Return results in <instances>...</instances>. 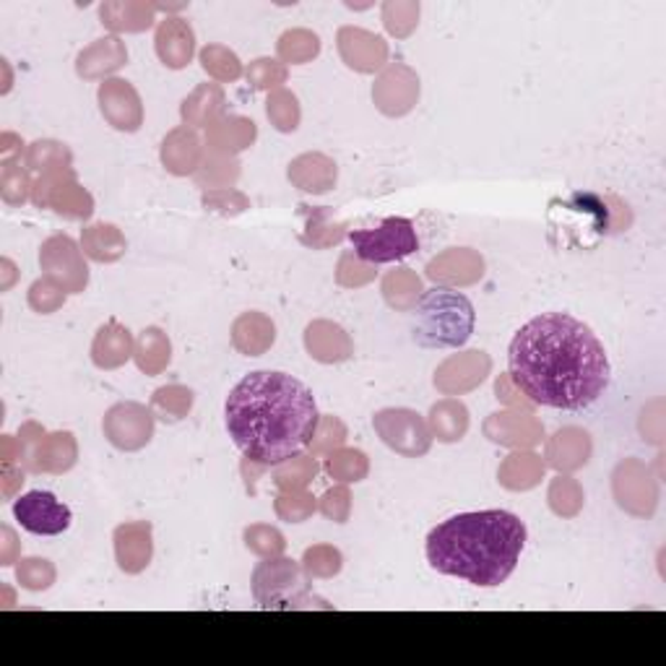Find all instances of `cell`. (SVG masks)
Masks as SVG:
<instances>
[{
  "label": "cell",
  "mask_w": 666,
  "mask_h": 666,
  "mask_svg": "<svg viewBox=\"0 0 666 666\" xmlns=\"http://www.w3.org/2000/svg\"><path fill=\"white\" fill-rule=\"evenodd\" d=\"M45 276L63 286L68 294H81L89 286V266L81 245L68 235H52L40 247Z\"/></svg>",
  "instance_id": "9c48e42d"
},
{
  "label": "cell",
  "mask_w": 666,
  "mask_h": 666,
  "mask_svg": "<svg viewBox=\"0 0 666 666\" xmlns=\"http://www.w3.org/2000/svg\"><path fill=\"white\" fill-rule=\"evenodd\" d=\"M243 539H245V547L251 549L253 555L263 557V560H266V557H282L286 549L284 533L278 531L276 526H268V523L247 526Z\"/></svg>",
  "instance_id": "816d5d0a"
},
{
  "label": "cell",
  "mask_w": 666,
  "mask_h": 666,
  "mask_svg": "<svg viewBox=\"0 0 666 666\" xmlns=\"http://www.w3.org/2000/svg\"><path fill=\"white\" fill-rule=\"evenodd\" d=\"M378 268L373 263L362 261L358 253H344L339 258L336 266V284L346 286V290H358V286H365L370 282H375Z\"/></svg>",
  "instance_id": "6f0895ef"
},
{
  "label": "cell",
  "mask_w": 666,
  "mask_h": 666,
  "mask_svg": "<svg viewBox=\"0 0 666 666\" xmlns=\"http://www.w3.org/2000/svg\"><path fill=\"white\" fill-rule=\"evenodd\" d=\"M193 401H196V393L188 385H165V389L154 391L151 412L161 422H180L190 414Z\"/></svg>",
  "instance_id": "b9f144b4"
},
{
  "label": "cell",
  "mask_w": 666,
  "mask_h": 666,
  "mask_svg": "<svg viewBox=\"0 0 666 666\" xmlns=\"http://www.w3.org/2000/svg\"><path fill=\"white\" fill-rule=\"evenodd\" d=\"M266 115L278 134H294L300 128L302 120V110H300V99L294 97V91L290 89H276L268 91L266 97Z\"/></svg>",
  "instance_id": "7dc6e473"
},
{
  "label": "cell",
  "mask_w": 666,
  "mask_h": 666,
  "mask_svg": "<svg viewBox=\"0 0 666 666\" xmlns=\"http://www.w3.org/2000/svg\"><path fill=\"white\" fill-rule=\"evenodd\" d=\"M25 165L29 167V173H37V175L58 173V169H71L74 151L68 149L66 144L52 141V138H40V141L27 146Z\"/></svg>",
  "instance_id": "74e56055"
},
{
  "label": "cell",
  "mask_w": 666,
  "mask_h": 666,
  "mask_svg": "<svg viewBox=\"0 0 666 666\" xmlns=\"http://www.w3.org/2000/svg\"><path fill=\"white\" fill-rule=\"evenodd\" d=\"M422 292V278L412 268L399 266L383 276V297L393 310H401V313L414 310Z\"/></svg>",
  "instance_id": "d590c367"
},
{
  "label": "cell",
  "mask_w": 666,
  "mask_h": 666,
  "mask_svg": "<svg viewBox=\"0 0 666 666\" xmlns=\"http://www.w3.org/2000/svg\"><path fill=\"white\" fill-rule=\"evenodd\" d=\"M302 562L290 557H266L255 565L251 588L261 609H333L313 594V584Z\"/></svg>",
  "instance_id": "5b68a950"
},
{
  "label": "cell",
  "mask_w": 666,
  "mask_h": 666,
  "mask_svg": "<svg viewBox=\"0 0 666 666\" xmlns=\"http://www.w3.org/2000/svg\"><path fill=\"white\" fill-rule=\"evenodd\" d=\"M317 510L333 523H346L352 516V492L346 484L331 487L323 492V498L317 500Z\"/></svg>",
  "instance_id": "91938a15"
},
{
  "label": "cell",
  "mask_w": 666,
  "mask_h": 666,
  "mask_svg": "<svg viewBox=\"0 0 666 666\" xmlns=\"http://www.w3.org/2000/svg\"><path fill=\"white\" fill-rule=\"evenodd\" d=\"M547 500L552 513L560 518H576L584 510V490H580L578 479H572L570 474H557L549 482Z\"/></svg>",
  "instance_id": "c3c4849f"
},
{
  "label": "cell",
  "mask_w": 666,
  "mask_h": 666,
  "mask_svg": "<svg viewBox=\"0 0 666 666\" xmlns=\"http://www.w3.org/2000/svg\"><path fill=\"white\" fill-rule=\"evenodd\" d=\"M81 251L95 263H118L128 251V239L110 222H97L81 229Z\"/></svg>",
  "instance_id": "4dcf8cb0"
},
{
  "label": "cell",
  "mask_w": 666,
  "mask_h": 666,
  "mask_svg": "<svg viewBox=\"0 0 666 666\" xmlns=\"http://www.w3.org/2000/svg\"><path fill=\"white\" fill-rule=\"evenodd\" d=\"M492 373V360L487 352L471 350L463 354H453L443 365L435 370V389L443 396H461L479 389L487 381V375Z\"/></svg>",
  "instance_id": "2e32d148"
},
{
  "label": "cell",
  "mask_w": 666,
  "mask_h": 666,
  "mask_svg": "<svg viewBox=\"0 0 666 666\" xmlns=\"http://www.w3.org/2000/svg\"><path fill=\"white\" fill-rule=\"evenodd\" d=\"M227 115V95L219 84H198L180 105V118L188 128H208Z\"/></svg>",
  "instance_id": "f546056e"
},
{
  "label": "cell",
  "mask_w": 666,
  "mask_h": 666,
  "mask_svg": "<svg viewBox=\"0 0 666 666\" xmlns=\"http://www.w3.org/2000/svg\"><path fill=\"white\" fill-rule=\"evenodd\" d=\"M13 516L21 529L35 537H58L71 529L74 513L66 502H60L52 492L32 490L13 502Z\"/></svg>",
  "instance_id": "4fadbf2b"
},
{
  "label": "cell",
  "mask_w": 666,
  "mask_h": 666,
  "mask_svg": "<svg viewBox=\"0 0 666 666\" xmlns=\"http://www.w3.org/2000/svg\"><path fill=\"white\" fill-rule=\"evenodd\" d=\"M594 443L591 435L580 428H562L557 430L545 445V463L552 467L560 474H572V471L584 469L591 459Z\"/></svg>",
  "instance_id": "7402d4cb"
},
{
  "label": "cell",
  "mask_w": 666,
  "mask_h": 666,
  "mask_svg": "<svg viewBox=\"0 0 666 666\" xmlns=\"http://www.w3.org/2000/svg\"><path fill=\"white\" fill-rule=\"evenodd\" d=\"M510 381L533 404L578 412L609 389V358L596 333L568 313H547L521 325L508 350Z\"/></svg>",
  "instance_id": "6da1fadb"
},
{
  "label": "cell",
  "mask_w": 666,
  "mask_h": 666,
  "mask_svg": "<svg viewBox=\"0 0 666 666\" xmlns=\"http://www.w3.org/2000/svg\"><path fill=\"white\" fill-rule=\"evenodd\" d=\"M611 492L617 506L635 518H650L658 506V482L646 463L625 459L611 474Z\"/></svg>",
  "instance_id": "30bf717a"
},
{
  "label": "cell",
  "mask_w": 666,
  "mask_h": 666,
  "mask_svg": "<svg viewBox=\"0 0 666 666\" xmlns=\"http://www.w3.org/2000/svg\"><path fill=\"white\" fill-rule=\"evenodd\" d=\"M243 165L235 157H222V154H206L204 165L196 175V185L204 190H219V188H232L239 180V169Z\"/></svg>",
  "instance_id": "ee69618b"
},
{
  "label": "cell",
  "mask_w": 666,
  "mask_h": 666,
  "mask_svg": "<svg viewBox=\"0 0 666 666\" xmlns=\"http://www.w3.org/2000/svg\"><path fill=\"white\" fill-rule=\"evenodd\" d=\"M35 180L29 175V167L21 165V159L11 157L3 159L0 165V198L9 206H25L27 200H32Z\"/></svg>",
  "instance_id": "60d3db41"
},
{
  "label": "cell",
  "mask_w": 666,
  "mask_h": 666,
  "mask_svg": "<svg viewBox=\"0 0 666 666\" xmlns=\"http://www.w3.org/2000/svg\"><path fill=\"white\" fill-rule=\"evenodd\" d=\"M154 48L161 63L173 71L190 66L196 58V32H193L190 21L180 17H167L157 25V35H154Z\"/></svg>",
  "instance_id": "d6986e66"
},
{
  "label": "cell",
  "mask_w": 666,
  "mask_h": 666,
  "mask_svg": "<svg viewBox=\"0 0 666 666\" xmlns=\"http://www.w3.org/2000/svg\"><path fill=\"white\" fill-rule=\"evenodd\" d=\"M469 424V409L461 401L443 399L430 409L428 428L432 432V440L438 438L440 443H459V440L467 438Z\"/></svg>",
  "instance_id": "e575fe53"
},
{
  "label": "cell",
  "mask_w": 666,
  "mask_h": 666,
  "mask_svg": "<svg viewBox=\"0 0 666 666\" xmlns=\"http://www.w3.org/2000/svg\"><path fill=\"white\" fill-rule=\"evenodd\" d=\"M378 438L391 448L393 453L407 459H422L432 448V432L428 420L414 409H381L373 417Z\"/></svg>",
  "instance_id": "ba28073f"
},
{
  "label": "cell",
  "mask_w": 666,
  "mask_h": 666,
  "mask_svg": "<svg viewBox=\"0 0 666 666\" xmlns=\"http://www.w3.org/2000/svg\"><path fill=\"white\" fill-rule=\"evenodd\" d=\"M346 237H350L354 253L373 266L404 261L420 251L414 224L404 216H391V219L378 224L375 229H354Z\"/></svg>",
  "instance_id": "8992f818"
},
{
  "label": "cell",
  "mask_w": 666,
  "mask_h": 666,
  "mask_svg": "<svg viewBox=\"0 0 666 666\" xmlns=\"http://www.w3.org/2000/svg\"><path fill=\"white\" fill-rule=\"evenodd\" d=\"M134 333L112 317V321H107L102 329L95 333V342H91V362H95L99 370H118L126 365L128 360H134Z\"/></svg>",
  "instance_id": "4316f807"
},
{
  "label": "cell",
  "mask_w": 666,
  "mask_h": 666,
  "mask_svg": "<svg viewBox=\"0 0 666 666\" xmlns=\"http://www.w3.org/2000/svg\"><path fill=\"white\" fill-rule=\"evenodd\" d=\"M317 477V461L313 453H297L292 459L276 463L274 484L278 490H307Z\"/></svg>",
  "instance_id": "f6af8a7d"
},
{
  "label": "cell",
  "mask_w": 666,
  "mask_h": 666,
  "mask_svg": "<svg viewBox=\"0 0 666 666\" xmlns=\"http://www.w3.org/2000/svg\"><path fill=\"white\" fill-rule=\"evenodd\" d=\"M286 177L294 188L302 193H313V196H323L329 193L339 180V167L329 154L321 151H307L300 154L290 161V169H286Z\"/></svg>",
  "instance_id": "d4e9b609"
},
{
  "label": "cell",
  "mask_w": 666,
  "mask_h": 666,
  "mask_svg": "<svg viewBox=\"0 0 666 666\" xmlns=\"http://www.w3.org/2000/svg\"><path fill=\"white\" fill-rule=\"evenodd\" d=\"M339 56L346 68L358 74H378L389 66V42L381 35L368 32L362 27H342L336 35Z\"/></svg>",
  "instance_id": "9a60e30c"
},
{
  "label": "cell",
  "mask_w": 666,
  "mask_h": 666,
  "mask_svg": "<svg viewBox=\"0 0 666 666\" xmlns=\"http://www.w3.org/2000/svg\"><path fill=\"white\" fill-rule=\"evenodd\" d=\"M276 342V325L266 313L251 310L235 317L232 323V346L245 358H261Z\"/></svg>",
  "instance_id": "f1b7e54d"
},
{
  "label": "cell",
  "mask_w": 666,
  "mask_h": 666,
  "mask_svg": "<svg viewBox=\"0 0 666 666\" xmlns=\"http://www.w3.org/2000/svg\"><path fill=\"white\" fill-rule=\"evenodd\" d=\"M99 112L107 126L120 134H136L144 126V102L136 87L126 79H107L97 91Z\"/></svg>",
  "instance_id": "5bb4252c"
},
{
  "label": "cell",
  "mask_w": 666,
  "mask_h": 666,
  "mask_svg": "<svg viewBox=\"0 0 666 666\" xmlns=\"http://www.w3.org/2000/svg\"><path fill=\"white\" fill-rule=\"evenodd\" d=\"M159 157L169 175H175V177L196 175L206 159V144L200 141L198 130L180 126V128L169 130V134L165 136Z\"/></svg>",
  "instance_id": "ac0fdd59"
},
{
  "label": "cell",
  "mask_w": 666,
  "mask_h": 666,
  "mask_svg": "<svg viewBox=\"0 0 666 666\" xmlns=\"http://www.w3.org/2000/svg\"><path fill=\"white\" fill-rule=\"evenodd\" d=\"M526 547V523L508 510H479L443 521L428 537V560L443 576L494 588L513 576Z\"/></svg>",
  "instance_id": "3957f363"
},
{
  "label": "cell",
  "mask_w": 666,
  "mask_h": 666,
  "mask_svg": "<svg viewBox=\"0 0 666 666\" xmlns=\"http://www.w3.org/2000/svg\"><path fill=\"white\" fill-rule=\"evenodd\" d=\"M381 17L385 32L396 40H407L420 27V3L417 0H385Z\"/></svg>",
  "instance_id": "bcb514c9"
},
{
  "label": "cell",
  "mask_w": 666,
  "mask_h": 666,
  "mask_svg": "<svg viewBox=\"0 0 666 666\" xmlns=\"http://www.w3.org/2000/svg\"><path fill=\"white\" fill-rule=\"evenodd\" d=\"M154 417L151 407L138 404V401H120L107 409L102 430L105 438L123 453H136L151 443L154 438Z\"/></svg>",
  "instance_id": "8fae6325"
},
{
  "label": "cell",
  "mask_w": 666,
  "mask_h": 666,
  "mask_svg": "<svg viewBox=\"0 0 666 666\" xmlns=\"http://www.w3.org/2000/svg\"><path fill=\"white\" fill-rule=\"evenodd\" d=\"M3 494L6 498H11L13 490H17V484H25V469H17L13 463H3Z\"/></svg>",
  "instance_id": "6125c7cd"
},
{
  "label": "cell",
  "mask_w": 666,
  "mask_h": 666,
  "mask_svg": "<svg viewBox=\"0 0 666 666\" xmlns=\"http://www.w3.org/2000/svg\"><path fill=\"white\" fill-rule=\"evenodd\" d=\"M346 438H350V432H346V424L339 420V417L325 414V417H321V422H317V430H315L313 440H310V453H313V456H329L333 451H339V448H344Z\"/></svg>",
  "instance_id": "db71d44e"
},
{
  "label": "cell",
  "mask_w": 666,
  "mask_h": 666,
  "mask_svg": "<svg viewBox=\"0 0 666 666\" xmlns=\"http://www.w3.org/2000/svg\"><path fill=\"white\" fill-rule=\"evenodd\" d=\"M302 568H305L310 578L329 580L342 572L344 557L336 547L331 545H313L305 549V555H302Z\"/></svg>",
  "instance_id": "f907efd6"
},
{
  "label": "cell",
  "mask_w": 666,
  "mask_h": 666,
  "mask_svg": "<svg viewBox=\"0 0 666 666\" xmlns=\"http://www.w3.org/2000/svg\"><path fill=\"white\" fill-rule=\"evenodd\" d=\"M134 362L136 368L149 378L165 373L169 362H173V342H169L167 333L157 329V325H149V329L138 333Z\"/></svg>",
  "instance_id": "d6a6232c"
},
{
  "label": "cell",
  "mask_w": 666,
  "mask_h": 666,
  "mask_svg": "<svg viewBox=\"0 0 666 666\" xmlns=\"http://www.w3.org/2000/svg\"><path fill=\"white\" fill-rule=\"evenodd\" d=\"M206 212H216L222 216H239L251 208V198L235 188H219V190H204L200 196Z\"/></svg>",
  "instance_id": "680465c9"
},
{
  "label": "cell",
  "mask_w": 666,
  "mask_h": 666,
  "mask_svg": "<svg viewBox=\"0 0 666 666\" xmlns=\"http://www.w3.org/2000/svg\"><path fill=\"white\" fill-rule=\"evenodd\" d=\"M79 461V443L74 432H48L37 451V474L60 477L71 471Z\"/></svg>",
  "instance_id": "1f68e13d"
},
{
  "label": "cell",
  "mask_w": 666,
  "mask_h": 666,
  "mask_svg": "<svg viewBox=\"0 0 666 666\" xmlns=\"http://www.w3.org/2000/svg\"><path fill=\"white\" fill-rule=\"evenodd\" d=\"M484 435L508 448H533L545 438V428L526 412H500L484 422Z\"/></svg>",
  "instance_id": "cb8c5ba5"
},
{
  "label": "cell",
  "mask_w": 666,
  "mask_h": 666,
  "mask_svg": "<svg viewBox=\"0 0 666 666\" xmlns=\"http://www.w3.org/2000/svg\"><path fill=\"white\" fill-rule=\"evenodd\" d=\"M48 435L37 422L21 424L19 430V463L29 474H37V451H40L42 438Z\"/></svg>",
  "instance_id": "94428289"
},
{
  "label": "cell",
  "mask_w": 666,
  "mask_h": 666,
  "mask_svg": "<svg viewBox=\"0 0 666 666\" xmlns=\"http://www.w3.org/2000/svg\"><path fill=\"white\" fill-rule=\"evenodd\" d=\"M66 297H68V292L63 290V286L56 284L48 276L37 278V282L29 286V307L40 315L58 313V310L66 305Z\"/></svg>",
  "instance_id": "9f6ffc18"
},
{
  "label": "cell",
  "mask_w": 666,
  "mask_h": 666,
  "mask_svg": "<svg viewBox=\"0 0 666 666\" xmlns=\"http://www.w3.org/2000/svg\"><path fill=\"white\" fill-rule=\"evenodd\" d=\"M115 560L118 568L128 576H138L151 565L154 557V529L149 521L123 523L112 533Z\"/></svg>",
  "instance_id": "e0dca14e"
},
{
  "label": "cell",
  "mask_w": 666,
  "mask_h": 666,
  "mask_svg": "<svg viewBox=\"0 0 666 666\" xmlns=\"http://www.w3.org/2000/svg\"><path fill=\"white\" fill-rule=\"evenodd\" d=\"M484 274V261L477 251L469 247H453V251L440 253L438 258L428 263V278L440 286H469L477 284Z\"/></svg>",
  "instance_id": "44dd1931"
},
{
  "label": "cell",
  "mask_w": 666,
  "mask_h": 666,
  "mask_svg": "<svg viewBox=\"0 0 666 666\" xmlns=\"http://www.w3.org/2000/svg\"><path fill=\"white\" fill-rule=\"evenodd\" d=\"M227 432L245 459L276 467L305 451L321 414L313 391L286 373L245 375L224 407Z\"/></svg>",
  "instance_id": "7a4b0ae2"
},
{
  "label": "cell",
  "mask_w": 666,
  "mask_h": 666,
  "mask_svg": "<svg viewBox=\"0 0 666 666\" xmlns=\"http://www.w3.org/2000/svg\"><path fill=\"white\" fill-rule=\"evenodd\" d=\"M474 325L477 313L467 294L435 286L417 302L412 336L424 350H459L471 339Z\"/></svg>",
  "instance_id": "277c9868"
},
{
  "label": "cell",
  "mask_w": 666,
  "mask_h": 666,
  "mask_svg": "<svg viewBox=\"0 0 666 666\" xmlns=\"http://www.w3.org/2000/svg\"><path fill=\"white\" fill-rule=\"evenodd\" d=\"M245 79L255 91H276L282 89V84L290 79V71L282 60L274 58H258L245 68Z\"/></svg>",
  "instance_id": "f5cc1de1"
},
{
  "label": "cell",
  "mask_w": 666,
  "mask_h": 666,
  "mask_svg": "<svg viewBox=\"0 0 666 666\" xmlns=\"http://www.w3.org/2000/svg\"><path fill=\"white\" fill-rule=\"evenodd\" d=\"M3 533H6V539H9V545H6V549H3V555H0V565H13L11 549H13V547H17V537H13V531H11V529H3Z\"/></svg>",
  "instance_id": "e7e4bbea"
},
{
  "label": "cell",
  "mask_w": 666,
  "mask_h": 666,
  "mask_svg": "<svg viewBox=\"0 0 666 666\" xmlns=\"http://www.w3.org/2000/svg\"><path fill=\"white\" fill-rule=\"evenodd\" d=\"M274 510L286 523H305L317 510V500L307 490H278Z\"/></svg>",
  "instance_id": "681fc988"
},
{
  "label": "cell",
  "mask_w": 666,
  "mask_h": 666,
  "mask_svg": "<svg viewBox=\"0 0 666 666\" xmlns=\"http://www.w3.org/2000/svg\"><path fill=\"white\" fill-rule=\"evenodd\" d=\"M422 95L420 76L407 63H389L373 84V102L385 118H404Z\"/></svg>",
  "instance_id": "7c38bea8"
},
{
  "label": "cell",
  "mask_w": 666,
  "mask_h": 666,
  "mask_svg": "<svg viewBox=\"0 0 666 666\" xmlns=\"http://www.w3.org/2000/svg\"><path fill=\"white\" fill-rule=\"evenodd\" d=\"M325 474L339 484H358L370 474V459L360 448H339L325 456Z\"/></svg>",
  "instance_id": "ab89813d"
},
{
  "label": "cell",
  "mask_w": 666,
  "mask_h": 666,
  "mask_svg": "<svg viewBox=\"0 0 666 666\" xmlns=\"http://www.w3.org/2000/svg\"><path fill=\"white\" fill-rule=\"evenodd\" d=\"M128 63V48L120 37H102V40L91 42L89 48H84L76 58V74L84 81H99L115 71H120Z\"/></svg>",
  "instance_id": "603a6c76"
},
{
  "label": "cell",
  "mask_w": 666,
  "mask_h": 666,
  "mask_svg": "<svg viewBox=\"0 0 666 666\" xmlns=\"http://www.w3.org/2000/svg\"><path fill=\"white\" fill-rule=\"evenodd\" d=\"M494 393H498V399H502L506 401L508 407H513V409H531L533 404L531 401H521V399H516V393L513 391H508V378H500L498 383H494Z\"/></svg>",
  "instance_id": "be15d7a7"
},
{
  "label": "cell",
  "mask_w": 666,
  "mask_h": 666,
  "mask_svg": "<svg viewBox=\"0 0 666 666\" xmlns=\"http://www.w3.org/2000/svg\"><path fill=\"white\" fill-rule=\"evenodd\" d=\"M545 471H547V463L541 461L537 453L516 451L500 463L498 479L500 484L510 492H526V490H533V487L545 479Z\"/></svg>",
  "instance_id": "836d02e7"
},
{
  "label": "cell",
  "mask_w": 666,
  "mask_h": 666,
  "mask_svg": "<svg viewBox=\"0 0 666 666\" xmlns=\"http://www.w3.org/2000/svg\"><path fill=\"white\" fill-rule=\"evenodd\" d=\"M305 350L315 362L323 365H342L354 358V342L342 325L333 321H313L305 329Z\"/></svg>",
  "instance_id": "ffe728a7"
},
{
  "label": "cell",
  "mask_w": 666,
  "mask_h": 666,
  "mask_svg": "<svg viewBox=\"0 0 666 666\" xmlns=\"http://www.w3.org/2000/svg\"><path fill=\"white\" fill-rule=\"evenodd\" d=\"M99 19L112 35H138L154 27L157 3L146 0H107L99 6Z\"/></svg>",
  "instance_id": "484cf974"
},
{
  "label": "cell",
  "mask_w": 666,
  "mask_h": 666,
  "mask_svg": "<svg viewBox=\"0 0 666 666\" xmlns=\"http://www.w3.org/2000/svg\"><path fill=\"white\" fill-rule=\"evenodd\" d=\"M32 204L37 208H52L58 216L74 222H87L95 214V196L79 183L74 167L37 177Z\"/></svg>",
  "instance_id": "52a82bcc"
},
{
  "label": "cell",
  "mask_w": 666,
  "mask_h": 666,
  "mask_svg": "<svg viewBox=\"0 0 666 666\" xmlns=\"http://www.w3.org/2000/svg\"><path fill=\"white\" fill-rule=\"evenodd\" d=\"M198 60L200 68L208 74V79H214L216 84H235L239 76L245 74L237 52H232L219 42L206 45V48L198 52Z\"/></svg>",
  "instance_id": "7bdbcfd3"
},
{
  "label": "cell",
  "mask_w": 666,
  "mask_h": 666,
  "mask_svg": "<svg viewBox=\"0 0 666 666\" xmlns=\"http://www.w3.org/2000/svg\"><path fill=\"white\" fill-rule=\"evenodd\" d=\"M17 580L27 591H48L56 584V565L42 557H27L17 565Z\"/></svg>",
  "instance_id": "11a10c76"
},
{
  "label": "cell",
  "mask_w": 666,
  "mask_h": 666,
  "mask_svg": "<svg viewBox=\"0 0 666 666\" xmlns=\"http://www.w3.org/2000/svg\"><path fill=\"white\" fill-rule=\"evenodd\" d=\"M258 138V128L251 118L243 115H224L206 128V146L212 154H222V157H235V154L251 149Z\"/></svg>",
  "instance_id": "83f0119b"
},
{
  "label": "cell",
  "mask_w": 666,
  "mask_h": 666,
  "mask_svg": "<svg viewBox=\"0 0 666 666\" xmlns=\"http://www.w3.org/2000/svg\"><path fill=\"white\" fill-rule=\"evenodd\" d=\"M276 56L284 66H305L321 56V37L310 29H290L278 37Z\"/></svg>",
  "instance_id": "f35d334b"
},
{
  "label": "cell",
  "mask_w": 666,
  "mask_h": 666,
  "mask_svg": "<svg viewBox=\"0 0 666 666\" xmlns=\"http://www.w3.org/2000/svg\"><path fill=\"white\" fill-rule=\"evenodd\" d=\"M305 232H302L300 239L302 245L313 247V251H325V247L339 245L346 237V227L342 222H333L331 208H307L305 212Z\"/></svg>",
  "instance_id": "8d00e7d4"
}]
</instances>
